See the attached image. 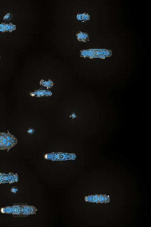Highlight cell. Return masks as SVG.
Returning <instances> with one entry per match:
<instances>
[{"label":"cell","mask_w":151,"mask_h":227,"mask_svg":"<svg viewBox=\"0 0 151 227\" xmlns=\"http://www.w3.org/2000/svg\"><path fill=\"white\" fill-rule=\"evenodd\" d=\"M80 55L81 56L91 59L97 58L105 59L108 57L112 56V52L110 50L105 49H91L81 51Z\"/></svg>","instance_id":"obj_1"},{"label":"cell","mask_w":151,"mask_h":227,"mask_svg":"<svg viewBox=\"0 0 151 227\" xmlns=\"http://www.w3.org/2000/svg\"><path fill=\"white\" fill-rule=\"evenodd\" d=\"M8 132V133H0V150H7L8 151L14 147L11 142L13 136Z\"/></svg>","instance_id":"obj_2"},{"label":"cell","mask_w":151,"mask_h":227,"mask_svg":"<svg viewBox=\"0 0 151 227\" xmlns=\"http://www.w3.org/2000/svg\"><path fill=\"white\" fill-rule=\"evenodd\" d=\"M76 156L74 154L67 153H55L48 154L46 155V158L48 159L53 160H66L74 159Z\"/></svg>","instance_id":"obj_3"},{"label":"cell","mask_w":151,"mask_h":227,"mask_svg":"<svg viewBox=\"0 0 151 227\" xmlns=\"http://www.w3.org/2000/svg\"><path fill=\"white\" fill-rule=\"evenodd\" d=\"M86 201L94 203H105L108 202L109 198L108 196L105 195H94L86 197Z\"/></svg>","instance_id":"obj_4"},{"label":"cell","mask_w":151,"mask_h":227,"mask_svg":"<svg viewBox=\"0 0 151 227\" xmlns=\"http://www.w3.org/2000/svg\"><path fill=\"white\" fill-rule=\"evenodd\" d=\"M2 213H10L14 215H22L21 206H14L12 207H6L1 208Z\"/></svg>","instance_id":"obj_5"},{"label":"cell","mask_w":151,"mask_h":227,"mask_svg":"<svg viewBox=\"0 0 151 227\" xmlns=\"http://www.w3.org/2000/svg\"><path fill=\"white\" fill-rule=\"evenodd\" d=\"M18 181L17 175L0 174V183H12Z\"/></svg>","instance_id":"obj_6"},{"label":"cell","mask_w":151,"mask_h":227,"mask_svg":"<svg viewBox=\"0 0 151 227\" xmlns=\"http://www.w3.org/2000/svg\"><path fill=\"white\" fill-rule=\"evenodd\" d=\"M15 25L13 24H6L2 23L0 24V31L1 32H6L9 31L11 32L16 29Z\"/></svg>","instance_id":"obj_7"},{"label":"cell","mask_w":151,"mask_h":227,"mask_svg":"<svg viewBox=\"0 0 151 227\" xmlns=\"http://www.w3.org/2000/svg\"><path fill=\"white\" fill-rule=\"evenodd\" d=\"M31 96H35L38 97H41L44 96H50L52 95L50 91L49 90H42L39 89L36 90L34 92L31 93Z\"/></svg>","instance_id":"obj_8"},{"label":"cell","mask_w":151,"mask_h":227,"mask_svg":"<svg viewBox=\"0 0 151 227\" xmlns=\"http://www.w3.org/2000/svg\"><path fill=\"white\" fill-rule=\"evenodd\" d=\"M22 215L34 214L36 213V208L33 206H21Z\"/></svg>","instance_id":"obj_9"},{"label":"cell","mask_w":151,"mask_h":227,"mask_svg":"<svg viewBox=\"0 0 151 227\" xmlns=\"http://www.w3.org/2000/svg\"><path fill=\"white\" fill-rule=\"evenodd\" d=\"M76 36L77 39L79 41L86 42L89 41V35L87 33L80 31L76 34Z\"/></svg>","instance_id":"obj_10"},{"label":"cell","mask_w":151,"mask_h":227,"mask_svg":"<svg viewBox=\"0 0 151 227\" xmlns=\"http://www.w3.org/2000/svg\"><path fill=\"white\" fill-rule=\"evenodd\" d=\"M40 85L41 86L46 87L47 89H49L52 87L54 85V83L50 79L47 81L41 80L40 81Z\"/></svg>","instance_id":"obj_11"},{"label":"cell","mask_w":151,"mask_h":227,"mask_svg":"<svg viewBox=\"0 0 151 227\" xmlns=\"http://www.w3.org/2000/svg\"><path fill=\"white\" fill-rule=\"evenodd\" d=\"M77 19L78 20L86 21L89 20V16L87 13L78 14L77 16Z\"/></svg>","instance_id":"obj_12"},{"label":"cell","mask_w":151,"mask_h":227,"mask_svg":"<svg viewBox=\"0 0 151 227\" xmlns=\"http://www.w3.org/2000/svg\"><path fill=\"white\" fill-rule=\"evenodd\" d=\"M13 15L11 13H8L4 17L3 19L6 21H8L10 20L13 18Z\"/></svg>","instance_id":"obj_13"},{"label":"cell","mask_w":151,"mask_h":227,"mask_svg":"<svg viewBox=\"0 0 151 227\" xmlns=\"http://www.w3.org/2000/svg\"><path fill=\"white\" fill-rule=\"evenodd\" d=\"M27 132L30 135H33L34 133V130L33 128H29L27 130Z\"/></svg>","instance_id":"obj_14"}]
</instances>
